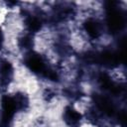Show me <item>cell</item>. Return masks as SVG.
<instances>
[{
	"label": "cell",
	"mask_w": 127,
	"mask_h": 127,
	"mask_svg": "<svg viewBox=\"0 0 127 127\" xmlns=\"http://www.w3.org/2000/svg\"><path fill=\"white\" fill-rule=\"evenodd\" d=\"M59 121L62 127H82L86 118L82 107L77 102L65 101L60 107Z\"/></svg>",
	"instance_id": "obj_1"
},
{
	"label": "cell",
	"mask_w": 127,
	"mask_h": 127,
	"mask_svg": "<svg viewBox=\"0 0 127 127\" xmlns=\"http://www.w3.org/2000/svg\"><path fill=\"white\" fill-rule=\"evenodd\" d=\"M8 48V34L3 26H0V55L7 52Z\"/></svg>",
	"instance_id": "obj_2"
}]
</instances>
